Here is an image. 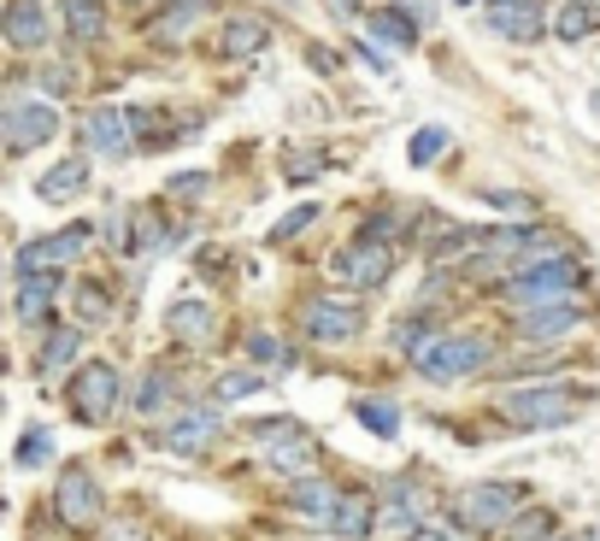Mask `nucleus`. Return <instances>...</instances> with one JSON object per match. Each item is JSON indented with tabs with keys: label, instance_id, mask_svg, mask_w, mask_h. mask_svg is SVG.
Returning <instances> with one entry per match:
<instances>
[{
	"label": "nucleus",
	"instance_id": "obj_32",
	"mask_svg": "<svg viewBox=\"0 0 600 541\" xmlns=\"http://www.w3.org/2000/svg\"><path fill=\"white\" fill-rule=\"evenodd\" d=\"M247 353H254L259 365H272V371H283L288 360H295V353H288V342H283V336H254V342H247Z\"/></svg>",
	"mask_w": 600,
	"mask_h": 541
},
{
	"label": "nucleus",
	"instance_id": "obj_41",
	"mask_svg": "<svg viewBox=\"0 0 600 541\" xmlns=\"http://www.w3.org/2000/svg\"><path fill=\"white\" fill-rule=\"evenodd\" d=\"M489 206H501V213H530L524 195H506V189H489Z\"/></svg>",
	"mask_w": 600,
	"mask_h": 541
},
{
	"label": "nucleus",
	"instance_id": "obj_36",
	"mask_svg": "<svg viewBox=\"0 0 600 541\" xmlns=\"http://www.w3.org/2000/svg\"><path fill=\"white\" fill-rule=\"evenodd\" d=\"M165 394H171V377H165V371H148V377H141V388H136V406L141 412H154Z\"/></svg>",
	"mask_w": 600,
	"mask_h": 541
},
{
	"label": "nucleus",
	"instance_id": "obj_14",
	"mask_svg": "<svg viewBox=\"0 0 600 541\" xmlns=\"http://www.w3.org/2000/svg\"><path fill=\"white\" fill-rule=\"evenodd\" d=\"M82 136H89V148H100V154H130V124H124V112H112V107H95L89 118H82Z\"/></svg>",
	"mask_w": 600,
	"mask_h": 541
},
{
	"label": "nucleus",
	"instance_id": "obj_40",
	"mask_svg": "<svg viewBox=\"0 0 600 541\" xmlns=\"http://www.w3.org/2000/svg\"><path fill=\"white\" fill-rule=\"evenodd\" d=\"M283 171H288V183H306V177L318 171V159H313V154H288V159H283Z\"/></svg>",
	"mask_w": 600,
	"mask_h": 541
},
{
	"label": "nucleus",
	"instance_id": "obj_19",
	"mask_svg": "<svg viewBox=\"0 0 600 541\" xmlns=\"http://www.w3.org/2000/svg\"><path fill=\"white\" fill-rule=\"evenodd\" d=\"M329 530L347 535V541H365L371 530H377V506H371V494H342L336 518H329Z\"/></svg>",
	"mask_w": 600,
	"mask_h": 541
},
{
	"label": "nucleus",
	"instance_id": "obj_5",
	"mask_svg": "<svg viewBox=\"0 0 600 541\" xmlns=\"http://www.w3.org/2000/svg\"><path fill=\"white\" fill-rule=\"evenodd\" d=\"M53 506H59V524H66V530H95L100 512H107V501H100V483L82 465H71L66 476H59Z\"/></svg>",
	"mask_w": 600,
	"mask_h": 541
},
{
	"label": "nucleus",
	"instance_id": "obj_30",
	"mask_svg": "<svg viewBox=\"0 0 600 541\" xmlns=\"http://www.w3.org/2000/svg\"><path fill=\"white\" fill-rule=\"evenodd\" d=\"M548 535H553L548 512H519V518H512V530H506V541H548Z\"/></svg>",
	"mask_w": 600,
	"mask_h": 541
},
{
	"label": "nucleus",
	"instance_id": "obj_15",
	"mask_svg": "<svg viewBox=\"0 0 600 541\" xmlns=\"http://www.w3.org/2000/svg\"><path fill=\"white\" fill-rule=\"evenodd\" d=\"M489 24L512 41H535L542 36V0H506V7L489 12Z\"/></svg>",
	"mask_w": 600,
	"mask_h": 541
},
{
	"label": "nucleus",
	"instance_id": "obj_38",
	"mask_svg": "<svg viewBox=\"0 0 600 541\" xmlns=\"http://www.w3.org/2000/svg\"><path fill=\"white\" fill-rule=\"evenodd\" d=\"M206 189H213V177H206V171H183V177H171V195H177V200H200Z\"/></svg>",
	"mask_w": 600,
	"mask_h": 541
},
{
	"label": "nucleus",
	"instance_id": "obj_33",
	"mask_svg": "<svg viewBox=\"0 0 600 541\" xmlns=\"http://www.w3.org/2000/svg\"><path fill=\"white\" fill-rule=\"evenodd\" d=\"M306 224H318V206L306 200V206H295V213H283L277 224H272V242H288V236H301Z\"/></svg>",
	"mask_w": 600,
	"mask_h": 541
},
{
	"label": "nucleus",
	"instance_id": "obj_27",
	"mask_svg": "<svg viewBox=\"0 0 600 541\" xmlns=\"http://www.w3.org/2000/svg\"><path fill=\"white\" fill-rule=\"evenodd\" d=\"M66 24L77 41H95L100 30H107V18H100V0H66Z\"/></svg>",
	"mask_w": 600,
	"mask_h": 541
},
{
	"label": "nucleus",
	"instance_id": "obj_39",
	"mask_svg": "<svg viewBox=\"0 0 600 541\" xmlns=\"http://www.w3.org/2000/svg\"><path fill=\"white\" fill-rule=\"evenodd\" d=\"M395 347L419 360V353H424V324H412V318H406V324H401V336H395Z\"/></svg>",
	"mask_w": 600,
	"mask_h": 541
},
{
	"label": "nucleus",
	"instance_id": "obj_28",
	"mask_svg": "<svg viewBox=\"0 0 600 541\" xmlns=\"http://www.w3.org/2000/svg\"><path fill=\"white\" fill-rule=\"evenodd\" d=\"M442 148H447V130H442V124H424V130L406 141V159H412V165H436Z\"/></svg>",
	"mask_w": 600,
	"mask_h": 541
},
{
	"label": "nucleus",
	"instance_id": "obj_13",
	"mask_svg": "<svg viewBox=\"0 0 600 541\" xmlns=\"http://www.w3.org/2000/svg\"><path fill=\"white\" fill-rule=\"evenodd\" d=\"M0 30H7L12 48H41V41H48V12H41V0H12Z\"/></svg>",
	"mask_w": 600,
	"mask_h": 541
},
{
	"label": "nucleus",
	"instance_id": "obj_26",
	"mask_svg": "<svg viewBox=\"0 0 600 541\" xmlns=\"http://www.w3.org/2000/svg\"><path fill=\"white\" fill-rule=\"evenodd\" d=\"M77 329H53V336H48V347H41V360H36V371H41V377H53V371L59 365H71L77 360Z\"/></svg>",
	"mask_w": 600,
	"mask_h": 541
},
{
	"label": "nucleus",
	"instance_id": "obj_3",
	"mask_svg": "<svg viewBox=\"0 0 600 541\" xmlns=\"http://www.w3.org/2000/svg\"><path fill=\"white\" fill-rule=\"evenodd\" d=\"M577 283H583V277H577L571 259H542V265L519 270V277L506 283V295L519 301V306H565V295H571Z\"/></svg>",
	"mask_w": 600,
	"mask_h": 541
},
{
	"label": "nucleus",
	"instance_id": "obj_12",
	"mask_svg": "<svg viewBox=\"0 0 600 541\" xmlns=\"http://www.w3.org/2000/svg\"><path fill=\"white\" fill-rule=\"evenodd\" d=\"M377 524H383V530H401V535H412V530L424 524V489H419V483H406V476H401V483L388 489V506L377 512Z\"/></svg>",
	"mask_w": 600,
	"mask_h": 541
},
{
	"label": "nucleus",
	"instance_id": "obj_23",
	"mask_svg": "<svg viewBox=\"0 0 600 541\" xmlns=\"http://www.w3.org/2000/svg\"><path fill=\"white\" fill-rule=\"evenodd\" d=\"M213 7V0H171V7H165V18L154 24V41H183L195 30V18Z\"/></svg>",
	"mask_w": 600,
	"mask_h": 541
},
{
	"label": "nucleus",
	"instance_id": "obj_37",
	"mask_svg": "<svg viewBox=\"0 0 600 541\" xmlns=\"http://www.w3.org/2000/svg\"><path fill=\"white\" fill-rule=\"evenodd\" d=\"M48 453H53V435L48 430H30L24 442H18V465H41Z\"/></svg>",
	"mask_w": 600,
	"mask_h": 541
},
{
	"label": "nucleus",
	"instance_id": "obj_43",
	"mask_svg": "<svg viewBox=\"0 0 600 541\" xmlns=\"http://www.w3.org/2000/svg\"><path fill=\"white\" fill-rule=\"evenodd\" d=\"M453 7H471V0H453Z\"/></svg>",
	"mask_w": 600,
	"mask_h": 541
},
{
	"label": "nucleus",
	"instance_id": "obj_42",
	"mask_svg": "<svg viewBox=\"0 0 600 541\" xmlns=\"http://www.w3.org/2000/svg\"><path fill=\"white\" fill-rule=\"evenodd\" d=\"M406 541H453V535H436V530H412Z\"/></svg>",
	"mask_w": 600,
	"mask_h": 541
},
{
	"label": "nucleus",
	"instance_id": "obj_35",
	"mask_svg": "<svg viewBox=\"0 0 600 541\" xmlns=\"http://www.w3.org/2000/svg\"><path fill=\"white\" fill-rule=\"evenodd\" d=\"M371 30H377V36H388L395 48H412V36H419V30H412L406 18H395V12H371Z\"/></svg>",
	"mask_w": 600,
	"mask_h": 541
},
{
	"label": "nucleus",
	"instance_id": "obj_8",
	"mask_svg": "<svg viewBox=\"0 0 600 541\" xmlns=\"http://www.w3.org/2000/svg\"><path fill=\"white\" fill-rule=\"evenodd\" d=\"M89 242H95V230H89V224H71V230H59V236H48V242H30V247H18V270H24V277H41V270H53V265L77 259Z\"/></svg>",
	"mask_w": 600,
	"mask_h": 541
},
{
	"label": "nucleus",
	"instance_id": "obj_2",
	"mask_svg": "<svg viewBox=\"0 0 600 541\" xmlns=\"http://www.w3.org/2000/svg\"><path fill=\"white\" fill-rule=\"evenodd\" d=\"M489 365V336H442L436 347L419 353V371L430 383H460Z\"/></svg>",
	"mask_w": 600,
	"mask_h": 541
},
{
	"label": "nucleus",
	"instance_id": "obj_24",
	"mask_svg": "<svg viewBox=\"0 0 600 541\" xmlns=\"http://www.w3.org/2000/svg\"><path fill=\"white\" fill-rule=\"evenodd\" d=\"M53 288H59V277H24V288H18V318L24 324H36V318H48V306H53Z\"/></svg>",
	"mask_w": 600,
	"mask_h": 541
},
{
	"label": "nucleus",
	"instance_id": "obj_6",
	"mask_svg": "<svg viewBox=\"0 0 600 541\" xmlns=\"http://www.w3.org/2000/svg\"><path fill=\"white\" fill-rule=\"evenodd\" d=\"M519 506H524L519 483H471L460 494V512H465L471 530H501V524H512V512H519Z\"/></svg>",
	"mask_w": 600,
	"mask_h": 541
},
{
	"label": "nucleus",
	"instance_id": "obj_25",
	"mask_svg": "<svg viewBox=\"0 0 600 541\" xmlns=\"http://www.w3.org/2000/svg\"><path fill=\"white\" fill-rule=\"evenodd\" d=\"M594 24H600V12L589 7V0H565V7L553 12V36H560V41H583Z\"/></svg>",
	"mask_w": 600,
	"mask_h": 541
},
{
	"label": "nucleus",
	"instance_id": "obj_21",
	"mask_svg": "<svg viewBox=\"0 0 600 541\" xmlns=\"http://www.w3.org/2000/svg\"><path fill=\"white\" fill-rule=\"evenodd\" d=\"M213 430H218L213 412H177V419L159 430V442H165V447H177V453H195V447H200Z\"/></svg>",
	"mask_w": 600,
	"mask_h": 541
},
{
	"label": "nucleus",
	"instance_id": "obj_1",
	"mask_svg": "<svg viewBox=\"0 0 600 541\" xmlns=\"http://www.w3.org/2000/svg\"><path fill=\"white\" fill-rule=\"evenodd\" d=\"M577 406H583V394L553 388V383H542V388H519V394H506V401H501V412H506L512 424H524V430H560Z\"/></svg>",
	"mask_w": 600,
	"mask_h": 541
},
{
	"label": "nucleus",
	"instance_id": "obj_11",
	"mask_svg": "<svg viewBox=\"0 0 600 541\" xmlns=\"http://www.w3.org/2000/svg\"><path fill=\"white\" fill-rule=\"evenodd\" d=\"M254 442L272 453L277 465H306V460H313V435H306L295 419H265V424H254Z\"/></svg>",
	"mask_w": 600,
	"mask_h": 541
},
{
	"label": "nucleus",
	"instance_id": "obj_31",
	"mask_svg": "<svg viewBox=\"0 0 600 541\" xmlns=\"http://www.w3.org/2000/svg\"><path fill=\"white\" fill-rule=\"evenodd\" d=\"M213 394H218L224 406H230V401H247V394H259V377H254V371H224Z\"/></svg>",
	"mask_w": 600,
	"mask_h": 541
},
{
	"label": "nucleus",
	"instance_id": "obj_17",
	"mask_svg": "<svg viewBox=\"0 0 600 541\" xmlns=\"http://www.w3.org/2000/svg\"><path fill=\"white\" fill-rule=\"evenodd\" d=\"M165 324H171V336L195 342V347H206V342H213V329H218L213 306H200V301H177L171 312H165Z\"/></svg>",
	"mask_w": 600,
	"mask_h": 541
},
{
	"label": "nucleus",
	"instance_id": "obj_7",
	"mask_svg": "<svg viewBox=\"0 0 600 541\" xmlns=\"http://www.w3.org/2000/svg\"><path fill=\"white\" fill-rule=\"evenodd\" d=\"M53 130H59V112L48 107V100H18V107L0 112V136H7L18 154L41 148V141H53Z\"/></svg>",
	"mask_w": 600,
	"mask_h": 541
},
{
	"label": "nucleus",
	"instance_id": "obj_20",
	"mask_svg": "<svg viewBox=\"0 0 600 541\" xmlns=\"http://www.w3.org/2000/svg\"><path fill=\"white\" fill-rule=\"evenodd\" d=\"M82 189H89V165H82V159H59L53 171L36 183V195L53 200V206H59V200H77Z\"/></svg>",
	"mask_w": 600,
	"mask_h": 541
},
{
	"label": "nucleus",
	"instance_id": "obj_44",
	"mask_svg": "<svg viewBox=\"0 0 600 541\" xmlns=\"http://www.w3.org/2000/svg\"><path fill=\"white\" fill-rule=\"evenodd\" d=\"M589 7H594V12H600V0H589Z\"/></svg>",
	"mask_w": 600,
	"mask_h": 541
},
{
	"label": "nucleus",
	"instance_id": "obj_45",
	"mask_svg": "<svg viewBox=\"0 0 600 541\" xmlns=\"http://www.w3.org/2000/svg\"><path fill=\"white\" fill-rule=\"evenodd\" d=\"M501 7H506V0H501Z\"/></svg>",
	"mask_w": 600,
	"mask_h": 541
},
{
	"label": "nucleus",
	"instance_id": "obj_34",
	"mask_svg": "<svg viewBox=\"0 0 600 541\" xmlns=\"http://www.w3.org/2000/svg\"><path fill=\"white\" fill-rule=\"evenodd\" d=\"M107 312H112V301L100 295V283H82V288H77V318L100 324V318H107Z\"/></svg>",
	"mask_w": 600,
	"mask_h": 541
},
{
	"label": "nucleus",
	"instance_id": "obj_18",
	"mask_svg": "<svg viewBox=\"0 0 600 541\" xmlns=\"http://www.w3.org/2000/svg\"><path fill=\"white\" fill-rule=\"evenodd\" d=\"M265 41H272V30H265L259 18H230V24L218 30V53L224 59H254Z\"/></svg>",
	"mask_w": 600,
	"mask_h": 541
},
{
	"label": "nucleus",
	"instance_id": "obj_4",
	"mask_svg": "<svg viewBox=\"0 0 600 541\" xmlns=\"http://www.w3.org/2000/svg\"><path fill=\"white\" fill-rule=\"evenodd\" d=\"M112 406H118V371L107 360L82 365L77 377H71V412H77L82 424H107Z\"/></svg>",
	"mask_w": 600,
	"mask_h": 541
},
{
	"label": "nucleus",
	"instance_id": "obj_22",
	"mask_svg": "<svg viewBox=\"0 0 600 541\" xmlns=\"http://www.w3.org/2000/svg\"><path fill=\"white\" fill-rule=\"evenodd\" d=\"M336 501L342 494L324 483V476H295V506L313 518V524H329V518H336Z\"/></svg>",
	"mask_w": 600,
	"mask_h": 541
},
{
	"label": "nucleus",
	"instance_id": "obj_16",
	"mask_svg": "<svg viewBox=\"0 0 600 541\" xmlns=\"http://www.w3.org/2000/svg\"><path fill=\"white\" fill-rule=\"evenodd\" d=\"M577 324H583V312H577L571 301L565 306H535L524 318V342H560V336H571Z\"/></svg>",
	"mask_w": 600,
	"mask_h": 541
},
{
	"label": "nucleus",
	"instance_id": "obj_9",
	"mask_svg": "<svg viewBox=\"0 0 600 541\" xmlns=\"http://www.w3.org/2000/svg\"><path fill=\"white\" fill-rule=\"evenodd\" d=\"M301 324H306V336H313V342L336 347V342H354L360 329H365V312L347 306V301H313V306L301 312Z\"/></svg>",
	"mask_w": 600,
	"mask_h": 541
},
{
	"label": "nucleus",
	"instance_id": "obj_10",
	"mask_svg": "<svg viewBox=\"0 0 600 541\" xmlns=\"http://www.w3.org/2000/svg\"><path fill=\"white\" fill-rule=\"evenodd\" d=\"M388 270H395V254H388L383 242H354L336 254V277H347L354 288H383Z\"/></svg>",
	"mask_w": 600,
	"mask_h": 541
},
{
	"label": "nucleus",
	"instance_id": "obj_29",
	"mask_svg": "<svg viewBox=\"0 0 600 541\" xmlns=\"http://www.w3.org/2000/svg\"><path fill=\"white\" fill-rule=\"evenodd\" d=\"M354 412H360V424H365L371 435H395V430H401V412L388 406V401H360Z\"/></svg>",
	"mask_w": 600,
	"mask_h": 541
}]
</instances>
